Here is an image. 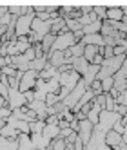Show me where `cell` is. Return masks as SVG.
Wrapping results in <instances>:
<instances>
[{
	"instance_id": "1",
	"label": "cell",
	"mask_w": 127,
	"mask_h": 150,
	"mask_svg": "<svg viewBox=\"0 0 127 150\" xmlns=\"http://www.w3.org/2000/svg\"><path fill=\"white\" fill-rule=\"evenodd\" d=\"M86 91H87V85L83 83V80L80 78V81L75 85V89H73V91H71V92H69V94H67V96H66V98H63L62 101L66 103V107L71 110L73 107H75V105L80 101V98L83 96V92H86Z\"/></svg>"
},
{
	"instance_id": "2",
	"label": "cell",
	"mask_w": 127,
	"mask_h": 150,
	"mask_svg": "<svg viewBox=\"0 0 127 150\" xmlns=\"http://www.w3.org/2000/svg\"><path fill=\"white\" fill-rule=\"evenodd\" d=\"M36 80H38V72L35 71H26L20 78V85H18V91L20 92H27V91H35V85H36Z\"/></svg>"
},
{
	"instance_id": "3",
	"label": "cell",
	"mask_w": 127,
	"mask_h": 150,
	"mask_svg": "<svg viewBox=\"0 0 127 150\" xmlns=\"http://www.w3.org/2000/svg\"><path fill=\"white\" fill-rule=\"evenodd\" d=\"M35 15H26V16H18L16 24H15V35L18 36H27L31 33V22H33Z\"/></svg>"
},
{
	"instance_id": "4",
	"label": "cell",
	"mask_w": 127,
	"mask_h": 150,
	"mask_svg": "<svg viewBox=\"0 0 127 150\" xmlns=\"http://www.w3.org/2000/svg\"><path fill=\"white\" fill-rule=\"evenodd\" d=\"M75 36L73 33H62V35H56V40L53 44V49L51 51H67L71 45H75Z\"/></svg>"
},
{
	"instance_id": "5",
	"label": "cell",
	"mask_w": 127,
	"mask_h": 150,
	"mask_svg": "<svg viewBox=\"0 0 127 150\" xmlns=\"http://www.w3.org/2000/svg\"><path fill=\"white\" fill-rule=\"evenodd\" d=\"M24 105H27L24 94L20 92L18 89H9V94H7V107H9V109L15 110V109L24 107Z\"/></svg>"
},
{
	"instance_id": "6",
	"label": "cell",
	"mask_w": 127,
	"mask_h": 150,
	"mask_svg": "<svg viewBox=\"0 0 127 150\" xmlns=\"http://www.w3.org/2000/svg\"><path fill=\"white\" fill-rule=\"evenodd\" d=\"M31 31H33V33L40 38V42H42V38L51 33V20L49 22H42V20H38V18H33V22H31Z\"/></svg>"
},
{
	"instance_id": "7",
	"label": "cell",
	"mask_w": 127,
	"mask_h": 150,
	"mask_svg": "<svg viewBox=\"0 0 127 150\" xmlns=\"http://www.w3.org/2000/svg\"><path fill=\"white\" fill-rule=\"evenodd\" d=\"M93 130H94V125L93 123H89L87 120H83V121H80V128H78V139L83 143V145H89V141H91V136H93Z\"/></svg>"
},
{
	"instance_id": "8",
	"label": "cell",
	"mask_w": 127,
	"mask_h": 150,
	"mask_svg": "<svg viewBox=\"0 0 127 150\" xmlns=\"http://www.w3.org/2000/svg\"><path fill=\"white\" fill-rule=\"evenodd\" d=\"M103 141H105V145H107V146L113 150V148H118V146L123 143V137H122V134L114 132L113 128H111V130H107V132H105V137H103Z\"/></svg>"
},
{
	"instance_id": "9",
	"label": "cell",
	"mask_w": 127,
	"mask_h": 150,
	"mask_svg": "<svg viewBox=\"0 0 127 150\" xmlns=\"http://www.w3.org/2000/svg\"><path fill=\"white\" fill-rule=\"evenodd\" d=\"M47 63L51 67L58 69L60 65H63L66 63V58H63V51H49L47 54Z\"/></svg>"
},
{
	"instance_id": "10",
	"label": "cell",
	"mask_w": 127,
	"mask_h": 150,
	"mask_svg": "<svg viewBox=\"0 0 127 150\" xmlns=\"http://www.w3.org/2000/svg\"><path fill=\"white\" fill-rule=\"evenodd\" d=\"M87 67H89V63L83 60V56H82V58H73V62H71V69L75 71L76 74H80V76H83V74H86Z\"/></svg>"
},
{
	"instance_id": "11",
	"label": "cell",
	"mask_w": 127,
	"mask_h": 150,
	"mask_svg": "<svg viewBox=\"0 0 127 150\" xmlns=\"http://www.w3.org/2000/svg\"><path fill=\"white\" fill-rule=\"evenodd\" d=\"M82 44L83 45H94V47H103V38L102 35H83L82 38Z\"/></svg>"
},
{
	"instance_id": "12",
	"label": "cell",
	"mask_w": 127,
	"mask_h": 150,
	"mask_svg": "<svg viewBox=\"0 0 127 150\" xmlns=\"http://www.w3.org/2000/svg\"><path fill=\"white\" fill-rule=\"evenodd\" d=\"M55 40H56V35H53V33H49V35H46L44 38H42L40 45H42V51H44V54H46V56L49 54V51L53 49V44H55Z\"/></svg>"
},
{
	"instance_id": "13",
	"label": "cell",
	"mask_w": 127,
	"mask_h": 150,
	"mask_svg": "<svg viewBox=\"0 0 127 150\" xmlns=\"http://www.w3.org/2000/svg\"><path fill=\"white\" fill-rule=\"evenodd\" d=\"M107 20L109 22H122L123 20L122 7H107Z\"/></svg>"
},
{
	"instance_id": "14",
	"label": "cell",
	"mask_w": 127,
	"mask_h": 150,
	"mask_svg": "<svg viewBox=\"0 0 127 150\" xmlns=\"http://www.w3.org/2000/svg\"><path fill=\"white\" fill-rule=\"evenodd\" d=\"M58 134H60V128H58V125H46L44 132H42V136H44V137L47 139V141H51V139L58 137Z\"/></svg>"
},
{
	"instance_id": "15",
	"label": "cell",
	"mask_w": 127,
	"mask_h": 150,
	"mask_svg": "<svg viewBox=\"0 0 127 150\" xmlns=\"http://www.w3.org/2000/svg\"><path fill=\"white\" fill-rule=\"evenodd\" d=\"M18 134L20 132L16 130V128H13L11 125H7V123H6L4 128H0V137H6V139H16Z\"/></svg>"
},
{
	"instance_id": "16",
	"label": "cell",
	"mask_w": 127,
	"mask_h": 150,
	"mask_svg": "<svg viewBox=\"0 0 127 150\" xmlns=\"http://www.w3.org/2000/svg\"><path fill=\"white\" fill-rule=\"evenodd\" d=\"M100 29H102V22H100V20H96V22H91L89 25L82 27V33L83 35H98Z\"/></svg>"
},
{
	"instance_id": "17",
	"label": "cell",
	"mask_w": 127,
	"mask_h": 150,
	"mask_svg": "<svg viewBox=\"0 0 127 150\" xmlns=\"http://www.w3.org/2000/svg\"><path fill=\"white\" fill-rule=\"evenodd\" d=\"M15 45H16L18 54H24V52H26V51L31 47V44H29L27 36H18V38H16V42H15Z\"/></svg>"
},
{
	"instance_id": "18",
	"label": "cell",
	"mask_w": 127,
	"mask_h": 150,
	"mask_svg": "<svg viewBox=\"0 0 127 150\" xmlns=\"http://www.w3.org/2000/svg\"><path fill=\"white\" fill-rule=\"evenodd\" d=\"M47 65V56L46 58H36L29 63V71H35V72H40V71H44V67Z\"/></svg>"
},
{
	"instance_id": "19",
	"label": "cell",
	"mask_w": 127,
	"mask_h": 150,
	"mask_svg": "<svg viewBox=\"0 0 127 150\" xmlns=\"http://www.w3.org/2000/svg\"><path fill=\"white\" fill-rule=\"evenodd\" d=\"M66 27V20L63 18H55V20H51V33L53 35H60L62 33V29Z\"/></svg>"
},
{
	"instance_id": "20",
	"label": "cell",
	"mask_w": 127,
	"mask_h": 150,
	"mask_svg": "<svg viewBox=\"0 0 127 150\" xmlns=\"http://www.w3.org/2000/svg\"><path fill=\"white\" fill-rule=\"evenodd\" d=\"M66 139L63 137H55V139H51L49 141V146H47V150H66Z\"/></svg>"
},
{
	"instance_id": "21",
	"label": "cell",
	"mask_w": 127,
	"mask_h": 150,
	"mask_svg": "<svg viewBox=\"0 0 127 150\" xmlns=\"http://www.w3.org/2000/svg\"><path fill=\"white\" fill-rule=\"evenodd\" d=\"M96 54H98V47H94V45H86L83 47V60L87 63H91Z\"/></svg>"
},
{
	"instance_id": "22",
	"label": "cell",
	"mask_w": 127,
	"mask_h": 150,
	"mask_svg": "<svg viewBox=\"0 0 127 150\" xmlns=\"http://www.w3.org/2000/svg\"><path fill=\"white\" fill-rule=\"evenodd\" d=\"M44 128H46V123L40 121V120L29 123V132L31 134H42V132H44Z\"/></svg>"
},
{
	"instance_id": "23",
	"label": "cell",
	"mask_w": 127,
	"mask_h": 150,
	"mask_svg": "<svg viewBox=\"0 0 127 150\" xmlns=\"http://www.w3.org/2000/svg\"><path fill=\"white\" fill-rule=\"evenodd\" d=\"M83 47H86V45H83L82 42H78V44H75V45H71V47H69L71 56H73V58H82V56H83Z\"/></svg>"
},
{
	"instance_id": "24",
	"label": "cell",
	"mask_w": 127,
	"mask_h": 150,
	"mask_svg": "<svg viewBox=\"0 0 127 150\" xmlns=\"http://www.w3.org/2000/svg\"><path fill=\"white\" fill-rule=\"evenodd\" d=\"M93 13L96 15V18L100 20V22L107 20V7H105V6H94L93 7Z\"/></svg>"
},
{
	"instance_id": "25",
	"label": "cell",
	"mask_w": 127,
	"mask_h": 150,
	"mask_svg": "<svg viewBox=\"0 0 127 150\" xmlns=\"http://www.w3.org/2000/svg\"><path fill=\"white\" fill-rule=\"evenodd\" d=\"M66 29L69 31V33H76V31H80V29H82V25L78 24V20L67 18V20H66Z\"/></svg>"
},
{
	"instance_id": "26",
	"label": "cell",
	"mask_w": 127,
	"mask_h": 150,
	"mask_svg": "<svg viewBox=\"0 0 127 150\" xmlns=\"http://www.w3.org/2000/svg\"><path fill=\"white\" fill-rule=\"evenodd\" d=\"M100 83H102V92H103V94H107V92H111V89H113L114 80H113V76H109V78L100 80Z\"/></svg>"
},
{
	"instance_id": "27",
	"label": "cell",
	"mask_w": 127,
	"mask_h": 150,
	"mask_svg": "<svg viewBox=\"0 0 127 150\" xmlns=\"http://www.w3.org/2000/svg\"><path fill=\"white\" fill-rule=\"evenodd\" d=\"M89 89H91V92H93L94 96H98V94H103V92H102V83H100V80H94V81L89 85Z\"/></svg>"
},
{
	"instance_id": "28",
	"label": "cell",
	"mask_w": 127,
	"mask_h": 150,
	"mask_svg": "<svg viewBox=\"0 0 127 150\" xmlns=\"http://www.w3.org/2000/svg\"><path fill=\"white\" fill-rule=\"evenodd\" d=\"M114 101H116V105H123V107H127V89L122 91L118 96H116Z\"/></svg>"
},
{
	"instance_id": "29",
	"label": "cell",
	"mask_w": 127,
	"mask_h": 150,
	"mask_svg": "<svg viewBox=\"0 0 127 150\" xmlns=\"http://www.w3.org/2000/svg\"><path fill=\"white\" fill-rule=\"evenodd\" d=\"M22 56H24V58H26V62H29V63L33 62V60H36V54H35V49H33V47H29Z\"/></svg>"
},
{
	"instance_id": "30",
	"label": "cell",
	"mask_w": 127,
	"mask_h": 150,
	"mask_svg": "<svg viewBox=\"0 0 127 150\" xmlns=\"http://www.w3.org/2000/svg\"><path fill=\"white\" fill-rule=\"evenodd\" d=\"M93 101L96 103V105H100L102 109H103V107H105V94H98V96H94V100H93Z\"/></svg>"
},
{
	"instance_id": "31",
	"label": "cell",
	"mask_w": 127,
	"mask_h": 150,
	"mask_svg": "<svg viewBox=\"0 0 127 150\" xmlns=\"http://www.w3.org/2000/svg\"><path fill=\"white\" fill-rule=\"evenodd\" d=\"M11 116V109L9 107H4V109H0V120H6L7 121V117Z\"/></svg>"
},
{
	"instance_id": "32",
	"label": "cell",
	"mask_w": 127,
	"mask_h": 150,
	"mask_svg": "<svg viewBox=\"0 0 127 150\" xmlns=\"http://www.w3.org/2000/svg\"><path fill=\"white\" fill-rule=\"evenodd\" d=\"M58 121H60V120H58V116L53 114V116H47V117H46V121H44V123H46V125H58Z\"/></svg>"
},
{
	"instance_id": "33",
	"label": "cell",
	"mask_w": 127,
	"mask_h": 150,
	"mask_svg": "<svg viewBox=\"0 0 127 150\" xmlns=\"http://www.w3.org/2000/svg\"><path fill=\"white\" fill-rule=\"evenodd\" d=\"M73 36H75V42H76V44H78V42H82V38H83L82 29H80V31H76V33H73Z\"/></svg>"
},
{
	"instance_id": "34",
	"label": "cell",
	"mask_w": 127,
	"mask_h": 150,
	"mask_svg": "<svg viewBox=\"0 0 127 150\" xmlns=\"http://www.w3.org/2000/svg\"><path fill=\"white\" fill-rule=\"evenodd\" d=\"M4 15H7V7L6 6H0V18H2Z\"/></svg>"
},
{
	"instance_id": "35",
	"label": "cell",
	"mask_w": 127,
	"mask_h": 150,
	"mask_svg": "<svg viewBox=\"0 0 127 150\" xmlns=\"http://www.w3.org/2000/svg\"><path fill=\"white\" fill-rule=\"evenodd\" d=\"M4 107H7V100L6 98H0V109H4Z\"/></svg>"
},
{
	"instance_id": "36",
	"label": "cell",
	"mask_w": 127,
	"mask_h": 150,
	"mask_svg": "<svg viewBox=\"0 0 127 150\" xmlns=\"http://www.w3.org/2000/svg\"><path fill=\"white\" fill-rule=\"evenodd\" d=\"M122 13H123V18H127V6L122 7Z\"/></svg>"
},
{
	"instance_id": "37",
	"label": "cell",
	"mask_w": 127,
	"mask_h": 150,
	"mask_svg": "<svg viewBox=\"0 0 127 150\" xmlns=\"http://www.w3.org/2000/svg\"><path fill=\"white\" fill-rule=\"evenodd\" d=\"M6 123H7L6 120H0V128H4V127H6Z\"/></svg>"
},
{
	"instance_id": "38",
	"label": "cell",
	"mask_w": 127,
	"mask_h": 150,
	"mask_svg": "<svg viewBox=\"0 0 127 150\" xmlns=\"http://www.w3.org/2000/svg\"><path fill=\"white\" fill-rule=\"evenodd\" d=\"M4 65H6V63H4V58H2V56H0V69H2Z\"/></svg>"
},
{
	"instance_id": "39",
	"label": "cell",
	"mask_w": 127,
	"mask_h": 150,
	"mask_svg": "<svg viewBox=\"0 0 127 150\" xmlns=\"http://www.w3.org/2000/svg\"><path fill=\"white\" fill-rule=\"evenodd\" d=\"M35 150H47V148H35Z\"/></svg>"
},
{
	"instance_id": "40",
	"label": "cell",
	"mask_w": 127,
	"mask_h": 150,
	"mask_svg": "<svg viewBox=\"0 0 127 150\" xmlns=\"http://www.w3.org/2000/svg\"><path fill=\"white\" fill-rule=\"evenodd\" d=\"M125 42H127V33H125Z\"/></svg>"
},
{
	"instance_id": "41",
	"label": "cell",
	"mask_w": 127,
	"mask_h": 150,
	"mask_svg": "<svg viewBox=\"0 0 127 150\" xmlns=\"http://www.w3.org/2000/svg\"><path fill=\"white\" fill-rule=\"evenodd\" d=\"M0 80H2V72H0Z\"/></svg>"
}]
</instances>
